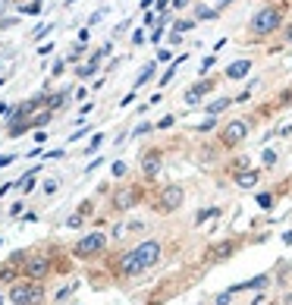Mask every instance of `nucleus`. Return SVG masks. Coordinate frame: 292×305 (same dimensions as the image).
Wrapping results in <instances>:
<instances>
[{"instance_id": "a18cd8bd", "label": "nucleus", "mask_w": 292, "mask_h": 305, "mask_svg": "<svg viewBox=\"0 0 292 305\" xmlns=\"http://www.w3.org/2000/svg\"><path fill=\"white\" fill-rule=\"evenodd\" d=\"M283 38L292 44V22H289V25H283Z\"/></svg>"}, {"instance_id": "a878e982", "label": "nucleus", "mask_w": 292, "mask_h": 305, "mask_svg": "<svg viewBox=\"0 0 292 305\" xmlns=\"http://www.w3.org/2000/svg\"><path fill=\"white\" fill-rule=\"evenodd\" d=\"M41 4H44V0H32V4H25V7H22V13H28V16H38V13H41Z\"/></svg>"}, {"instance_id": "6ab92c4d", "label": "nucleus", "mask_w": 292, "mask_h": 305, "mask_svg": "<svg viewBox=\"0 0 292 305\" xmlns=\"http://www.w3.org/2000/svg\"><path fill=\"white\" fill-rule=\"evenodd\" d=\"M217 16H220V10H214V7H198L195 10V22H201V19H217Z\"/></svg>"}, {"instance_id": "412c9836", "label": "nucleus", "mask_w": 292, "mask_h": 305, "mask_svg": "<svg viewBox=\"0 0 292 305\" xmlns=\"http://www.w3.org/2000/svg\"><path fill=\"white\" fill-rule=\"evenodd\" d=\"M211 217H220V208H201V211L195 214V224L201 227V224H205V220H211Z\"/></svg>"}, {"instance_id": "ea45409f", "label": "nucleus", "mask_w": 292, "mask_h": 305, "mask_svg": "<svg viewBox=\"0 0 292 305\" xmlns=\"http://www.w3.org/2000/svg\"><path fill=\"white\" fill-rule=\"evenodd\" d=\"M57 189H60V183H57V179H47V183H44V192H47V195H53Z\"/></svg>"}, {"instance_id": "9b49d317", "label": "nucleus", "mask_w": 292, "mask_h": 305, "mask_svg": "<svg viewBox=\"0 0 292 305\" xmlns=\"http://www.w3.org/2000/svg\"><path fill=\"white\" fill-rule=\"evenodd\" d=\"M239 245H242L239 239H226V242H217L214 248H208V255H205V258H208V261H226V258H232L236 252H239Z\"/></svg>"}, {"instance_id": "393cba45", "label": "nucleus", "mask_w": 292, "mask_h": 305, "mask_svg": "<svg viewBox=\"0 0 292 305\" xmlns=\"http://www.w3.org/2000/svg\"><path fill=\"white\" fill-rule=\"evenodd\" d=\"M261 164H264V167H273V164H277V151L264 148V151H261Z\"/></svg>"}, {"instance_id": "f704fd0d", "label": "nucleus", "mask_w": 292, "mask_h": 305, "mask_svg": "<svg viewBox=\"0 0 292 305\" xmlns=\"http://www.w3.org/2000/svg\"><path fill=\"white\" fill-rule=\"evenodd\" d=\"M154 7H157V16H167V10H170V0H154Z\"/></svg>"}, {"instance_id": "2eb2a0df", "label": "nucleus", "mask_w": 292, "mask_h": 305, "mask_svg": "<svg viewBox=\"0 0 292 305\" xmlns=\"http://www.w3.org/2000/svg\"><path fill=\"white\" fill-rule=\"evenodd\" d=\"M50 120H53V110H47V107H44L41 114H32V117H28V129H44Z\"/></svg>"}, {"instance_id": "423d86ee", "label": "nucleus", "mask_w": 292, "mask_h": 305, "mask_svg": "<svg viewBox=\"0 0 292 305\" xmlns=\"http://www.w3.org/2000/svg\"><path fill=\"white\" fill-rule=\"evenodd\" d=\"M22 277L25 280H38V283H44L50 274H53V255H28L25 261H22Z\"/></svg>"}, {"instance_id": "6e6552de", "label": "nucleus", "mask_w": 292, "mask_h": 305, "mask_svg": "<svg viewBox=\"0 0 292 305\" xmlns=\"http://www.w3.org/2000/svg\"><path fill=\"white\" fill-rule=\"evenodd\" d=\"M135 258H138V264H141V271H151V267L160 261V255H163V242L160 239H144V242H138L135 248Z\"/></svg>"}, {"instance_id": "f3484780", "label": "nucleus", "mask_w": 292, "mask_h": 305, "mask_svg": "<svg viewBox=\"0 0 292 305\" xmlns=\"http://www.w3.org/2000/svg\"><path fill=\"white\" fill-rule=\"evenodd\" d=\"M229 104H232V98H217V101H211V104L205 107V110H208V117H217V114H223Z\"/></svg>"}, {"instance_id": "a211bd4d", "label": "nucleus", "mask_w": 292, "mask_h": 305, "mask_svg": "<svg viewBox=\"0 0 292 305\" xmlns=\"http://www.w3.org/2000/svg\"><path fill=\"white\" fill-rule=\"evenodd\" d=\"M154 73H157V60H151V63H148V66H144L141 73H138V79H135V88H141V85L148 82V79H151Z\"/></svg>"}, {"instance_id": "49530a36", "label": "nucleus", "mask_w": 292, "mask_h": 305, "mask_svg": "<svg viewBox=\"0 0 292 305\" xmlns=\"http://www.w3.org/2000/svg\"><path fill=\"white\" fill-rule=\"evenodd\" d=\"M170 7H173V10H182V7H189V0H170Z\"/></svg>"}, {"instance_id": "dca6fc26", "label": "nucleus", "mask_w": 292, "mask_h": 305, "mask_svg": "<svg viewBox=\"0 0 292 305\" xmlns=\"http://www.w3.org/2000/svg\"><path fill=\"white\" fill-rule=\"evenodd\" d=\"M16 274H22L19 264H13V261H10V264H0V283H13Z\"/></svg>"}, {"instance_id": "8fccbe9b", "label": "nucleus", "mask_w": 292, "mask_h": 305, "mask_svg": "<svg viewBox=\"0 0 292 305\" xmlns=\"http://www.w3.org/2000/svg\"><path fill=\"white\" fill-rule=\"evenodd\" d=\"M13 186H16V183H4V186H0V199H4V195H7V192H10Z\"/></svg>"}, {"instance_id": "f8f14e48", "label": "nucleus", "mask_w": 292, "mask_h": 305, "mask_svg": "<svg viewBox=\"0 0 292 305\" xmlns=\"http://www.w3.org/2000/svg\"><path fill=\"white\" fill-rule=\"evenodd\" d=\"M264 286H270V274H258V277H251V280H242V283H232L229 286V293L236 296V293H258V290H264Z\"/></svg>"}, {"instance_id": "20e7f679", "label": "nucleus", "mask_w": 292, "mask_h": 305, "mask_svg": "<svg viewBox=\"0 0 292 305\" xmlns=\"http://www.w3.org/2000/svg\"><path fill=\"white\" fill-rule=\"evenodd\" d=\"M104 248H107V233L95 230V233H85V236H79V242L72 245V258H79V261H91V258L104 255Z\"/></svg>"}, {"instance_id": "c03bdc74", "label": "nucleus", "mask_w": 292, "mask_h": 305, "mask_svg": "<svg viewBox=\"0 0 292 305\" xmlns=\"http://www.w3.org/2000/svg\"><path fill=\"white\" fill-rule=\"evenodd\" d=\"M13 160H16V154H0V167H10Z\"/></svg>"}, {"instance_id": "aec40b11", "label": "nucleus", "mask_w": 292, "mask_h": 305, "mask_svg": "<svg viewBox=\"0 0 292 305\" xmlns=\"http://www.w3.org/2000/svg\"><path fill=\"white\" fill-rule=\"evenodd\" d=\"M98 69H101V63H82V66H76V76L79 79H91Z\"/></svg>"}, {"instance_id": "c756f323", "label": "nucleus", "mask_w": 292, "mask_h": 305, "mask_svg": "<svg viewBox=\"0 0 292 305\" xmlns=\"http://www.w3.org/2000/svg\"><path fill=\"white\" fill-rule=\"evenodd\" d=\"M101 142H104V135H95V138H91V142H88V148H85V154H95V151L101 148Z\"/></svg>"}, {"instance_id": "4468645a", "label": "nucleus", "mask_w": 292, "mask_h": 305, "mask_svg": "<svg viewBox=\"0 0 292 305\" xmlns=\"http://www.w3.org/2000/svg\"><path fill=\"white\" fill-rule=\"evenodd\" d=\"M258 179H261V170L245 167V170L236 173V186H239V189H254V186H258Z\"/></svg>"}, {"instance_id": "0eeeda50", "label": "nucleus", "mask_w": 292, "mask_h": 305, "mask_svg": "<svg viewBox=\"0 0 292 305\" xmlns=\"http://www.w3.org/2000/svg\"><path fill=\"white\" fill-rule=\"evenodd\" d=\"M141 199H144L141 186H120V189H113V195H110V208H113L116 214H126V211H132Z\"/></svg>"}, {"instance_id": "7c9ffc66", "label": "nucleus", "mask_w": 292, "mask_h": 305, "mask_svg": "<svg viewBox=\"0 0 292 305\" xmlns=\"http://www.w3.org/2000/svg\"><path fill=\"white\" fill-rule=\"evenodd\" d=\"M85 224V217H82V214H72V217H66V227H72V230H79Z\"/></svg>"}, {"instance_id": "f257e3e1", "label": "nucleus", "mask_w": 292, "mask_h": 305, "mask_svg": "<svg viewBox=\"0 0 292 305\" xmlns=\"http://www.w3.org/2000/svg\"><path fill=\"white\" fill-rule=\"evenodd\" d=\"M283 25H286V7L283 4H267V7H261L251 16L248 32L254 35V38H267V35L280 32Z\"/></svg>"}, {"instance_id": "39448f33", "label": "nucleus", "mask_w": 292, "mask_h": 305, "mask_svg": "<svg viewBox=\"0 0 292 305\" xmlns=\"http://www.w3.org/2000/svg\"><path fill=\"white\" fill-rule=\"evenodd\" d=\"M248 132H251V120L239 117V120H229L226 126L217 132V142H220L223 148H239L242 142L248 138Z\"/></svg>"}, {"instance_id": "cd10ccee", "label": "nucleus", "mask_w": 292, "mask_h": 305, "mask_svg": "<svg viewBox=\"0 0 292 305\" xmlns=\"http://www.w3.org/2000/svg\"><path fill=\"white\" fill-rule=\"evenodd\" d=\"M195 129H198V132H211V129H217V120H214V117H208L205 123H198Z\"/></svg>"}, {"instance_id": "e433bc0d", "label": "nucleus", "mask_w": 292, "mask_h": 305, "mask_svg": "<svg viewBox=\"0 0 292 305\" xmlns=\"http://www.w3.org/2000/svg\"><path fill=\"white\" fill-rule=\"evenodd\" d=\"M151 129H154V123H141V126H135V132H132V135H148Z\"/></svg>"}, {"instance_id": "72a5a7b5", "label": "nucleus", "mask_w": 292, "mask_h": 305, "mask_svg": "<svg viewBox=\"0 0 292 305\" xmlns=\"http://www.w3.org/2000/svg\"><path fill=\"white\" fill-rule=\"evenodd\" d=\"M76 286H79V283H69V286H63V290L57 293V302H63V299H66L69 293H76Z\"/></svg>"}, {"instance_id": "c85d7f7f", "label": "nucleus", "mask_w": 292, "mask_h": 305, "mask_svg": "<svg viewBox=\"0 0 292 305\" xmlns=\"http://www.w3.org/2000/svg\"><path fill=\"white\" fill-rule=\"evenodd\" d=\"M173 123H176V117H173V114H167L163 120H157V126H154V129H170Z\"/></svg>"}, {"instance_id": "2f4dec72", "label": "nucleus", "mask_w": 292, "mask_h": 305, "mask_svg": "<svg viewBox=\"0 0 292 305\" xmlns=\"http://www.w3.org/2000/svg\"><path fill=\"white\" fill-rule=\"evenodd\" d=\"M82 53H85V44H79V47H72V50H69V57H66V60H69V63H76V60L82 57Z\"/></svg>"}, {"instance_id": "b1692460", "label": "nucleus", "mask_w": 292, "mask_h": 305, "mask_svg": "<svg viewBox=\"0 0 292 305\" xmlns=\"http://www.w3.org/2000/svg\"><path fill=\"white\" fill-rule=\"evenodd\" d=\"M195 25H198L195 19H179V22H173V32H179V35H182V32H192Z\"/></svg>"}, {"instance_id": "3c124183", "label": "nucleus", "mask_w": 292, "mask_h": 305, "mask_svg": "<svg viewBox=\"0 0 292 305\" xmlns=\"http://www.w3.org/2000/svg\"><path fill=\"white\" fill-rule=\"evenodd\" d=\"M283 242H286V245H292V230H286V233H283Z\"/></svg>"}, {"instance_id": "473e14b6", "label": "nucleus", "mask_w": 292, "mask_h": 305, "mask_svg": "<svg viewBox=\"0 0 292 305\" xmlns=\"http://www.w3.org/2000/svg\"><path fill=\"white\" fill-rule=\"evenodd\" d=\"M47 32H53V22H50V25H41L38 32H35V35H32V41H41V38H44V35H47Z\"/></svg>"}, {"instance_id": "5701e85b", "label": "nucleus", "mask_w": 292, "mask_h": 305, "mask_svg": "<svg viewBox=\"0 0 292 305\" xmlns=\"http://www.w3.org/2000/svg\"><path fill=\"white\" fill-rule=\"evenodd\" d=\"M35 176H38V173H25V176H22V179H19V183H16V186H19V189H22V192L28 195V192L35 189Z\"/></svg>"}, {"instance_id": "09e8293b", "label": "nucleus", "mask_w": 292, "mask_h": 305, "mask_svg": "<svg viewBox=\"0 0 292 305\" xmlns=\"http://www.w3.org/2000/svg\"><path fill=\"white\" fill-rule=\"evenodd\" d=\"M170 44H182V35L179 32H170Z\"/></svg>"}, {"instance_id": "ddd939ff", "label": "nucleus", "mask_w": 292, "mask_h": 305, "mask_svg": "<svg viewBox=\"0 0 292 305\" xmlns=\"http://www.w3.org/2000/svg\"><path fill=\"white\" fill-rule=\"evenodd\" d=\"M251 73V60H232L229 66H226V79H232V82H239V79H245Z\"/></svg>"}, {"instance_id": "5fc2aeb1", "label": "nucleus", "mask_w": 292, "mask_h": 305, "mask_svg": "<svg viewBox=\"0 0 292 305\" xmlns=\"http://www.w3.org/2000/svg\"><path fill=\"white\" fill-rule=\"evenodd\" d=\"M270 305H273V302H270Z\"/></svg>"}, {"instance_id": "4c0bfd02", "label": "nucleus", "mask_w": 292, "mask_h": 305, "mask_svg": "<svg viewBox=\"0 0 292 305\" xmlns=\"http://www.w3.org/2000/svg\"><path fill=\"white\" fill-rule=\"evenodd\" d=\"M167 60H173V53H170L167 47H160V50H157V63H167Z\"/></svg>"}, {"instance_id": "9d476101", "label": "nucleus", "mask_w": 292, "mask_h": 305, "mask_svg": "<svg viewBox=\"0 0 292 305\" xmlns=\"http://www.w3.org/2000/svg\"><path fill=\"white\" fill-rule=\"evenodd\" d=\"M214 88H217V79H201V82H195L189 92L182 95V101H186L189 107H195V104H201V98H205L208 92H214Z\"/></svg>"}, {"instance_id": "1a4fd4ad", "label": "nucleus", "mask_w": 292, "mask_h": 305, "mask_svg": "<svg viewBox=\"0 0 292 305\" xmlns=\"http://www.w3.org/2000/svg\"><path fill=\"white\" fill-rule=\"evenodd\" d=\"M160 167H163V151L160 148H148V151L141 154V173H144V179H154L160 173Z\"/></svg>"}, {"instance_id": "603ef678", "label": "nucleus", "mask_w": 292, "mask_h": 305, "mask_svg": "<svg viewBox=\"0 0 292 305\" xmlns=\"http://www.w3.org/2000/svg\"><path fill=\"white\" fill-rule=\"evenodd\" d=\"M0 305H4V296H0Z\"/></svg>"}, {"instance_id": "58836bf2", "label": "nucleus", "mask_w": 292, "mask_h": 305, "mask_svg": "<svg viewBox=\"0 0 292 305\" xmlns=\"http://www.w3.org/2000/svg\"><path fill=\"white\" fill-rule=\"evenodd\" d=\"M104 13H107V10H98V13H91V16H88V25H98V22L104 19Z\"/></svg>"}, {"instance_id": "37998d69", "label": "nucleus", "mask_w": 292, "mask_h": 305, "mask_svg": "<svg viewBox=\"0 0 292 305\" xmlns=\"http://www.w3.org/2000/svg\"><path fill=\"white\" fill-rule=\"evenodd\" d=\"M63 66H66V60H57V63H53V69H50V76H60Z\"/></svg>"}, {"instance_id": "864d4df0", "label": "nucleus", "mask_w": 292, "mask_h": 305, "mask_svg": "<svg viewBox=\"0 0 292 305\" xmlns=\"http://www.w3.org/2000/svg\"><path fill=\"white\" fill-rule=\"evenodd\" d=\"M289 302H292V296H289Z\"/></svg>"}, {"instance_id": "f03ea898", "label": "nucleus", "mask_w": 292, "mask_h": 305, "mask_svg": "<svg viewBox=\"0 0 292 305\" xmlns=\"http://www.w3.org/2000/svg\"><path fill=\"white\" fill-rule=\"evenodd\" d=\"M10 302L13 305H44L47 302V293H44V286L38 283V280H25V277H19V280H13L10 283Z\"/></svg>"}, {"instance_id": "4be33fe9", "label": "nucleus", "mask_w": 292, "mask_h": 305, "mask_svg": "<svg viewBox=\"0 0 292 305\" xmlns=\"http://www.w3.org/2000/svg\"><path fill=\"white\" fill-rule=\"evenodd\" d=\"M254 202H258L264 211H270L273 208V202H277V199H273V192H258V195H254Z\"/></svg>"}, {"instance_id": "bb28decb", "label": "nucleus", "mask_w": 292, "mask_h": 305, "mask_svg": "<svg viewBox=\"0 0 292 305\" xmlns=\"http://www.w3.org/2000/svg\"><path fill=\"white\" fill-rule=\"evenodd\" d=\"M126 170H129V167H126V160H113V167H110V173L120 179V176H126Z\"/></svg>"}, {"instance_id": "a19ab883", "label": "nucleus", "mask_w": 292, "mask_h": 305, "mask_svg": "<svg viewBox=\"0 0 292 305\" xmlns=\"http://www.w3.org/2000/svg\"><path fill=\"white\" fill-rule=\"evenodd\" d=\"M132 44H144V29H135V32H132Z\"/></svg>"}, {"instance_id": "de8ad7c7", "label": "nucleus", "mask_w": 292, "mask_h": 305, "mask_svg": "<svg viewBox=\"0 0 292 305\" xmlns=\"http://www.w3.org/2000/svg\"><path fill=\"white\" fill-rule=\"evenodd\" d=\"M10 214H13V217H19V214H22V202H16V205L10 208Z\"/></svg>"}, {"instance_id": "79ce46f5", "label": "nucleus", "mask_w": 292, "mask_h": 305, "mask_svg": "<svg viewBox=\"0 0 292 305\" xmlns=\"http://www.w3.org/2000/svg\"><path fill=\"white\" fill-rule=\"evenodd\" d=\"M214 63H217V57H205V60H201V76H205V73H208V69H211V66H214Z\"/></svg>"}, {"instance_id": "7ed1b4c3", "label": "nucleus", "mask_w": 292, "mask_h": 305, "mask_svg": "<svg viewBox=\"0 0 292 305\" xmlns=\"http://www.w3.org/2000/svg\"><path fill=\"white\" fill-rule=\"evenodd\" d=\"M182 202H186V189H182L179 183H167V186H160L157 195H154V211L157 214H176L182 208Z\"/></svg>"}, {"instance_id": "c9c22d12", "label": "nucleus", "mask_w": 292, "mask_h": 305, "mask_svg": "<svg viewBox=\"0 0 292 305\" xmlns=\"http://www.w3.org/2000/svg\"><path fill=\"white\" fill-rule=\"evenodd\" d=\"M229 302H232V293H229V290H226V293H220V296L214 299V305H229Z\"/></svg>"}]
</instances>
